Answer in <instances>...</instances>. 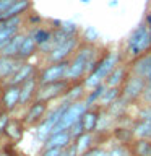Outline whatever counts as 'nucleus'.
Instances as JSON below:
<instances>
[{"mask_svg":"<svg viewBox=\"0 0 151 156\" xmlns=\"http://www.w3.org/2000/svg\"><path fill=\"white\" fill-rule=\"evenodd\" d=\"M120 63H122V52L120 51H115V49L106 51L102 54L96 70L93 73H90V75L83 80V85H85L86 91H91V90H94L96 86L102 85V83L106 81V78L112 73V70H114L117 65H120Z\"/></svg>","mask_w":151,"mask_h":156,"instance_id":"obj_1","label":"nucleus"},{"mask_svg":"<svg viewBox=\"0 0 151 156\" xmlns=\"http://www.w3.org/2000/svg\"><path fill=\"white\" fill-rule=\"evenodd\" d=\"M149 52H151V34H149L148 24L143 21L130 33L128 37H127L125 57L128 58L130 62H133L135 58L145 55V54H149Z\"/></svg>","mask_w":151,"mask_h":156,"instance_id":"obj_2","label":"nucleus"},{"mask_svg":"<svg viewBox=\"0 0 151 156\" xmlns=\"http://www.w3.org/2000/svg\"><path fill=\"white\" fill-rule=\"evenodd\" d=\"M70 106L68 102H65V101H62L60 104H57L55 107H52V109H49V112L46 114V117L42 119V122L39 124L36 129V135H37V138L42 141H46L49 136H51V133H52V130L57 127V124L60 122V119H62V115H63V112L67 111V107Z\"/></svg>","mask_w":151,"mask_h":156,"instance_id":"obj_3","label":"nucleus"},{"mask_svg":"<svg viewBox=\"0 0 151 156\" xmlns=\"http://www.w3.org/2000/svg\"><path fill=\"white\" fill-rule=\"evenodd\" d=\"M90 109L88 107V104L85 102V99L83 101H78V102H73V104H70L67 107V111L63 112V115H62V119L60 122L57 124V127L52 130V133H60V132H67V130H70V127L73 124H76L78 120H81V117L83 114Z\"/></svg>","mask_w":151,"mask_h":156,"instance_id":"obj_4","label":"nucleus"},{"mask_svg":"<svg viewBox=\"0 0 151 156\" xmlns=\"http://www.w3.org/2000/svg\"><path fill=\"white\" fill-rule=\"evenodd\" d=\"M146 83H148V81H146V78H141L138 75L130 73L128 78H127L125 83H124V86L120 88V91H122L120 96L124 98L127 102L133 104V102L141 99V94H143V91L146 88Z\"/></svg>","mask_w":151,"mask_h":156,"instance_id":"obj_5","label":"nucleus"},{"mask_svg":"<svg viewBox=\"0 0 151 156\" xmlns=\"http://www.w3.org/2000/svg\"><path fill=\"white\" fill-rule=\"evenodd\" d=\"M81 44V39L80 36H73L70 37L68 41H65L60 46H57L51 54L46 55V62L47 63H57V62H65V60H70L72 55L76 52V49L80 47Z\"/></svg>","mask_w":151,"mask_h":156,"instance_id":"obj_6","label":"nucleus"},{"mask_svg":"<svg viewBox=\"0 0 151 156\" xmlns=\"http://www.w3.org/2000/svg\"><path fill=\"white\" fill-rule=\"evenodd\" d=\"M68 88H70V83L67 80H60V81H55V83H47V85H39L34 99L51 102L54 99L63 98L65 93L68 91Z\"/></svg>","mask_w":151,"mask_h":156,"instance_id":"obj_7","label":"nucleus"},{"mask_svg":"<svg viewBox=\"0 0 151 156\" xmlns=\"http://www.w3.org/2000/svg\"><path fill=\"white\" fill-rule=\"evenodd\" d=\"M67 67H68V60L57 62V63H47L41 72H37L39 85H47V83H55V81L63 80Z\"/></svg>","mask_w":151,"mask_h":156,"instance_id":"obj_8","label":"nucleus"},{"mask_svg":"<svg viewBox=\"0 0 151 156\" xmlns=\"http://www.w3.org/2000/svg\"><path fill=\"white\" fill-rule=\"evenodd\" d=\"M47 112H49V102L34 99L31 104H29L28 111L24 112L23 124L26 127H37L42 122L44 117H46Z\"/></svg>","mask_w":151,"mask_h":156,"instance_id":"obj_9","label":"nucleus"},{"mask_svg":"<svg viewBox=\"0 0 151 156\" xmlns=\"http://www.w3.org/2000/svg\"><path fill=\"white\" fill-rule=\"evenodd\" d=\"M23 24H24L23 16L8 20V21H0V49L7 46L18 33H21Z\"/></svg>","mask_w":151,"mask_h":156,"instance_id":"obj_10","label":"nucleus"},{"mask_svg":"<svg viewBox=\"0 0 151 156\" xmlns=\"http://www.w3.org/2000/svg\"><path fill=\"white\" fill-rule=\"evenodd\" d=\"M36 73L37 72H36V65H34V63L23 62V65L15 72V75L3 83V86H21L24 81L29 80L31 76H34Z\"/></svg>","mask_w":151,"mask_h":156,"instance_id":"obj_11","label":"nucleus"},{"mask_svg":"<svg viewBox=\"0 0 151 156\" xmlns=\"http://www.w3.org/2000/svg\"><path fill=\"white\" fill-rule=\"evenodd\" d=\"M19 91H21V86H3V93L0 98L2 111L13 112L19 106Z\"/></svg>","mask_w":151,"mask_h":156,"instance_id":"obj_12","label":"nucleus"},{"mask_svg":"<svg viewBox=\"0 0 151 156\" xmlns=\"http://www.w3.org/2000/svg\"><path fill=\"white\" fill-rule=\"evenodd\" d=\"M130 75V65H127V63H120V65H117L112 73L109 76L106 78L104 85L107 88H122L124 86L125 80L128 78Z\"/></svg>","mask_w":151,"mask_h":156,"instance_id":"obj_13","label":"nucleus"},{"mask_svg":"<svg viewBox=\"0 0 151 156\" xmlns=\"http://www.w3.org/2000/svg\"><path fill=\"white\" fill-rule=\"evenodd\" d=\"M37 88H39V81H37V73L34 76H31L29 80H26L21 85V91H19V106H26V104H31L36 98V93H37Z\"/></svg>","mask_w":151,"mask_h":156,"instance_id":"obj_14","label":"nucleus"},{"mask_svg":"<svg viewBox=\"0 0 151 156\" xmlns=\"http://www.w3.org/2000/svg\"><path fill=\"white\" fill-rule=\"evenodd\" d=\"M70 143H73L70 133L67 132H60V133H54L51 135L49 138L42 143V150H54V148H58V150H65Z\"/></svg>","mask_w":151,"mask_h":156,"instance_id":"obj_15","label":"nucleus"},{"mask_svg":"<svg viewBox=\"0 0 151 156\" xmlns=\"http://www.w3.org/2000/svg\"><path fill=\"white\" fill-rule=\"evenodd\" d=\"M23 65V60L10 57H0V81L5 83L8 78L15 75V72Z\"/></svg>","mask_w":151,"mask_h":156,"instance_id":"obj_16","label":"nucleus"},{"mask_svg":"<svg viewBox=\"0 0 151 156\" xmlns=\"http://www.w3.org/2000/svg\"><path fill=\"white\" fill-rule=\"evenodd\" d=\"M149 70H151V52L135 58L133 62H130V73H133V75L148 78Z\"/></svg>","mask_w":151,"mask_h":156,"instance_id":"obj_17","label":"nucleus"},{"mask_svg":"<svg viewBox=\"0 0 151 156\" xmlns=\"http://www.w3.org/2000/svg\"><path fill=\"white\" fill-rule=\"evenodd\" d=\"M37 51H39V49H37L36 41H34L33 31L29 29V31L26 33V36H24V41L21 44V47H19V52H18L16 58H19V60H23V62H28V58H31Z\"/></svg>","mask_w":151,"mask_h":156,"instance_id":"obj_18","label":"nucleus"},{"mask_svg":"<svg viewBox=\"0 0 151 156\" xmlns=\"http://www.w3.org/2000/svg\"><path fill=\"white\" fill-rule=\"evenodd\" d=\"M24 36L26 33H18L12 41H10L7 46H3L0 49V57H10V58H16L18 57V52H19V47L24 41Z\"/></svg>","mask_w":151,"mask_h":156,"instance_id":"obj_19","label":"nucleus"},{"mask_svg":"<svg viewBox=\"0 0 151 156\" xmlns=\"http://www.w3.org/2000/svg\"><path fill=\"white\" fill-rule=\"evenodd\" d=\"M86 88L85 85H83V81L80 83H73V85H70V88H68V91L65 93V96L62 98V101L68 102V104H73V102H78V101H83L86 98Z\"/></svg>","mask_w":151,"mask_h":156,"instance_id":"obj_20","label":"nucleus"},{"mask_svg":"<svg viewBox=\"0 0 151 156\" xmlns=\"http://www.w3.org/2000/svg\"><path fill=\"white\" fill-rule=\"evenodd\" d=\"M99 115H101V109H97V107H90V109L83 114L81 124H83L85 132H91V133H94L96 127H97V120H99Z\"/></svg>","mask_w":151,"mask_h":156,"instance_id":"obj_21","label":"nucleus"},{"mask_svg":"<svg viewBox=\"0 0 151 156\" xmlns=\"http://www.w3.org/2000/svg\"><path fill=\"white\" fill-rule=\"evenodd\" d=\"M122 94V91H120V88H107V90L104 91V94L101 96V99L99 102H97V109H101V111H106L107 107H111L114 102L120 98Z\"/></svg>","mask_w":151,"mask_h":156,"instance_id":"obj_22","label":"nucleus"},{"mask_svg":"<svg viewBox=\"0 0 151 156\" xmlns=\"http://www.w3.org/2000/svg\"><path fill=\"white\" fill-rule=\"evenodd\" d=\"M23 132H24V124H23V119L19 120V119H13V117H12L3 133L7 135L10 140H13V141H18V140H21V136H23Z\"/></svg>","mask_w":151,"mask_h":156,"instance_id":"obj_23","label":"nucleus"},{"mask_svg":"<svg viewBox=\"0 0 151 156\" xmlns=\"http://www.w3.org/2000/svg\"><path fill=\"white\" fill-rule=\"evenodd\" d=\"M75 145H76V151H78V156L88 153L94 148V133L91 132H85L80 138L75 140Z\"/></svg>","mask_w":151,"mask_h":156,"instance_id":"obj_24","label":"nucleus"},{"mask_svg":"<svg viewBox=\"0 0 151 156\" xmlns=\"http://www.w3.org/2000/svg\"><path fill=\"white\" fill-rule=\"evenodd\" d=\"M132 130H133L135 140H151V122L135 120Z\"/></svg>","mask_w":151,"mask_h":156,"instance_id":"obj_25","label":"nucleus"},{"mask_svg":"<svg viewBox=\"0 0 151 156\" xmlns=\"http://www.w3.org/2000/svg\"><path fill=\"white\" fill-rule=\"evenodd\" d=\"M112 136H114L120 145H127V146L135 140L132 127H115V129L112 130Z\"/></svg>","mask_w":151,"mask_h":156,"instance_id":"obj_26","label":"nucleus"},{"mask_svg":"<svg viewBox=\"0 0 151 156\" xmlns=\"http://www.w3.org/2000/svg\"><path fill=\"white\" fill-rule=\"evenodd\" d=\"M128 148L132 156H151V140H133Z\"/></svg>","mask_w":151,"mask_h":156,"instance_id":"obj_27","label":"nucleus"},{"mask_svg":"<svg viewBox=\"0 0 151 156\" xmlns=\"http://www.w3.org/2000/svg\"><path fill=\"white\" fill-rule=\"evenodd\" d=\"M33 31V36H34V41L37 44V49L42 47L44 44H47L49 41L52 39V28H42V26H36V28H31Z\"/></svg>","mask_w":151,"mask_h":156,"instance_id":"obj_28","label":"nucleus"},{"mask_svg":"<svg viewBox=\"0 0 151 156\" xmlns=\"http://www.w3.org/2000/svg\"><path fill=\"white\" fill-rule=\"evenodd\" d=\"M130 106V102H127L124 98H119V99H117L114 104H112L111 107H107L106 109V112H109V114L114 117V119L117 120V119H120V117H124L125 115V112H127V107Z\"/></svg>","mask_w":151,"mask_h":156,"instance_id":"obj_29","label":"nucleus"},{"mask_svg":"<svg viewBox=\"0 0 151 156\" xmlns=\"http://www.w3.org/2000/svg\"><path fill=\"white\" fill-rule=\"evenodd\" d=\"M106 90H107V86L102 83V85L96 86L94 90L88 91V93H86V98H85V102L88 104V107H96L97 102H99V99H101V96L104 94Z\"/></svg>","mask_w":151,"mask_h":156,"instance_id":"obj_30","label":"nucleus"},{"mask_svg":"<svg viewBox=\"0 0 151 156\" xmlns=\"http://www.w3.org/2000/svg\"><path fill=\"white\" fill-rule=\"evenodd\" d=\"M99 33L96 31L94 26H86L83 31H80V39L81 42L85 44H93V46H97V42H99Z\"/></svg>","mask_w":151,"mask_h":156,"instance_id":"obj_31","label":"nucleus"},{"mask_svg":"<svg viewBox=\"0 0 151 156\" xmlns=\"http://www.w3.org/2000/svg\"><path fill=\"white\" fill-rule=\"evenodd\" d=\"M54 23L57 24L55 28L62 29V31L67 33L68 36H80V28H78L76 23H73V21H58V20H55Z\"/></svg>","mask_w":151,"mask_h":156,"instance_id":"obj_32","label":"nucleus"},{"mask_svg":"<svg viewBox=\"0 0 151 156\" xmlns=\"http://www.w3.org/2000/svg\"><path fill=\"white\" fill-rule=\"evenodd\" d=\"M136 120H146V122H151V106L149 104H141L136 107Z\"/></svg>","mask_w":151,"mask_h":156,"instance_id":"obj_33","label":"nucleus"},{"mask_svg":"<svg viewBox=\"0 0 151 156\" xmlns=\"http://www.w3.org/2000/svg\"><path fill=\"white\" fill-rule=\"evenodd\" d=\"M111 156H132V151L127 145H115L109 150Z\"/></svg>","mask_w":151,"mask_h":156,"instance_id":"obj_34","label":"nucleus"},{"mask_svg":"<svg viewBox=\"0 0 151 156\" xmlns=\"http://www.w3.org/2000/svg\"><path fill=\"white\" fill-rule=\"evenodd\" d=\"M68 133H70V136H72V140H73V141H75L76 138H80V136L85 133V129H83L81 120H78L76 124H73V125L70 127V130H68Z\"/></svg>","mask_w":151,"mask_h":156,"instance_id":"obj_35","label":"nucleus"},{"mask_svg":"<svg viewBox=\"0 0 151 156\" xmlns=\"http://www.w3.org/2000/svg\"><path fill=\"white\" fill-rule=\"evenodd\" d=\"M10 119H12V117H10V112H5V111L0 112V133H3V132H5Z\"/></svg>","mask_w":151,"mask_h":156,"instance_id":"obj_36","label":"nucleus"},{"mask_svg":"<svg viewBox=\"0 0 151 156\" xmlns=\"http://www.w3.org/2000/svg\"><path fill=\"white\" fill-rule=\"evenodd\" d=\"M141 104H149L151 106V83H146V88L141 94V99H140Z\"/></svg>","mask_w":151,"mask_h":156,"instance_id":"obj_37","label":"nucleus"},{"mask_svg":"<svg viewBox=\"0 0 151 156\" xmlns=\"http://www.w3.org/2000/svg\"><path fill=\"white\" fill-rule=\"evenodd\" d=\"M16 2H18V0H0V16H2V15L7 12L12 5L16 3Z\"/></svg>","mask_w":151,"mask_h":156,"instance_id":"obj_38","label":"nucleus"},{"mask_svg":"<svg viewBox=\"0 0 151 156\" xmlns=\"http://www.w3.org/2000/svg\"><path fill=\"white\" fill-rule=\"evenodd\" d=\"M63 150H58V148H54V150H42L41 156H62Z\"/></svg>","mask_w":151,"mask_h":156,"instance_id":"obj_39","label":"nucleus"},{"mask_svg":"<svg viewBox=\"0 0 151 156\" xmlns=\"http://www.w3.org/2000/svg\"><path fill=\"white\" fill-rule=\"evenodd\" d=\"M146 81L151 83V70H149V75H148V78H146Z\"/></svg>","mask_w":151,"mask_h":156,"instance_id":"obj_40","label":"nucleus"},{"mask_svg":"<svg viewBox=\"0 0 151 156\" xmlns=\"http://www.w3.org/2000/svg\"><path fill=\"white\" fill-rule=\"evenodd\" d=\"M81 2H83V3H90V0H81Z\"/></svg>","mask_w":151,"mask_h":156,"instance_id":"obj_41","label":"nucleus"},{"mask_svg":"<svg viewBox=\"0 0 151 156\" xmlns=\"http://www.w3.org/2000/svg\"><path fill=\"white\" fill-rule=\"evenodd\" d=\"M148 28H149V34H151V24H149V26H148Z\"/></svg>","mask_w":151,"mask_h":156,"instance_id":"obj_42","label":"nucleus"},{"mask_svg":"<svg viewBox=\"0 0 151 156\" xmlns=\"http://www.w3.org/2000/svg\"><path fill=\"white\" fill-rule=\"evenodd\" d=\"M62 156H67V154H65V153H62Z\"/></svg>","mask_w":151,"mask_h":156,"instance_id":"obj_43","label":"nucleus"}]
</instances>
